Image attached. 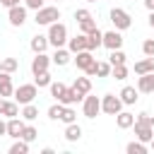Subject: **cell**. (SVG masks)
Segmentation results:
<instances>
[{
	"instance_id": "12",
	"label": "cell",
	"mask_w": 154,
	"mask_h": 154,
	"mask_svg": "<svg viewBox=\"0 0 154 154\" xmlns=\"http://www.w3.org/2000/svg\"><path fill=\"white\" fill-rule=\"evenodd\" d=\"M12 94H14V87H12V72L0 70V96L7 99V96H12Z\"/></svg>"
},
{
	"instance_id": "10",
	"label": "cell",
	"mask_w": 154,
	"mask_h": 154,
	"mask_svg": "<svg viewBox=\"0 0 154 154\" xmlns=\"http://www.w3.org/2000/svg\"><path fill=\"white\" fill-rule=\"evenodd\" d=\"M132 130H135V137L140 140V142H144V144H149V140L154 137V128H149V125H144V123H132Z\"/></svg>"
},
{
	"instance_id": "43",
	"label": "cell",
	"mask_w": 154,
	"mask_h": 154,
	"mask_svg": "<svg viewBox=\"0 0 154 154\" xmlns=\"http://www.w3.org/2000/svg\"><path fill=\"white\" fill-rule=\"evenodd\" d=\"M22 0H0V5L2 7H14V5H19Z\"/></svg>"
},
{
	"instance_id": "24",
	"label": "cell",
	"mask_w": 154,
	"mask_h": 154,
	"mask_svg": "<svg viewBox=\"0 0 154 154\" xmlns=\"http://www.w3.org/2000/svg\"><path fill=\"white\" fill-rule=\"evenodd\" d=\"M65 140H67V142L82 140V128H79L77 123H67V125H65Z\"/></svg>"
},
{
	"instance_id": "41",
	"label": "cell",
	"mask_w": 154,
	"mask_h": 154,
	"mask_svg": "<svg viewBox=\"0 0 154 154\" xmlns=\"http://www.w3.org/2000/svg\"><path fill=\"white\" fill-rule=\"evenodd\" d=\"M87 17H91V12H89L87 7H79V10H75V19H77V22H82V19H87Z\"/></svg>"
},
{
	"instance_id": "45",
	"label": "cell",
	"mask_w": 154,
	"mask_h": 154,
	"mask_svg": "<svg viewBox=\"0 0 154 154\" xmlns=\"http://www.w3.org/2000/svg\"><path fill=\"white\" fill-rule=\"evenodd\" d=\"M144 7H147L149 12H154V0H144Z\"/></svg>"
},
{
	"instance_id": "18",
	"label": "cell",
	"mask_w": 154,
	"mask_h": 154,
	"mask_svg": "<svg viewBox=\"0 0 154 154\" xmlns=\"http://www.w3.org/2000/svg\"><path fill=\"white\" fill-rule=\"evenodd\" d=\"M67 51L77 53V51H87V34H77L72 38H67Z\"/></svg>"
},
{
	"instance_id": "35",
	"label": "cell",
	"mask_w": 154,
	"mask_h": 154,
	"mask_svg": "<svg viewBox=\"0 0 154 154\" xmlns=\"http://www.w3.org/2000/svg\"><path fill=\"white\" fill-rule=\"evenodd\" d=\"M19 67V63L14 60V58H5V60H0V70H5V72H14Z\"/></svg>"
},
{
	"instance_id": "13",
	"label": "cell",
	"mask_w": 154,
	"mask_h": 154,
	"mask_svg": "<svg viewBox=\"0 0 154 154\" xmlns=\"http://www.w3.org/2000/svg\"><path fill=\"white\" fill-rule=\"evenodd\" d=\"M120 101H123V106H132V103H137V99H140V91H137V87H123L120 89Z\"/></svg>"
},
{
	"instance_id": "17",
	"label": "cell",
	"mask_w": 154,
	"mask_h": 154,
	"mask_svg": "<svg viewBox=\"0 0 154 154\" xmlns=\"http://www.w3.org/2000/svg\"><path fill=\"white\" fill-rule=\"evenodd\" d=\"M94 60H96V58H94L91 51H77V53H75V65H77L79 70H87Z\"/></svg>"
},
{
	"instance_id": "48",
	"label": "cell",
	"mask_w": 154,
	"mask_h": 154,
	"mask_svg": "<svg viewBox=\"0 0 154 154\" xmlns=\"http://www.w3.org/2000/svg\"><path fill=\"white\" fill-rule=\"evenodd\" d=\"M84 2H99V0H84Z\"/></svg>"
},
{
	"instance_id": "32",
	"label": "cell",
	"mask_w": 154,
	"mask_h": 154,
	"mask_svg": "<svg viewBox=\"0 0 154 154\" xmlns=\"http://www.w3.org/2000/svg\"><path fill=\"white\" fill-rule=\"evenodd\" d=\"M36 137H38V130H36L34 125H24V130H22V140L31 144V142H34Z\"/></svg>"
},
{
	"instance_id": "20",
	"label": "cell",
	"mask_w": 154,
	"mask_h": 154,
	"mask_svg": "<svg viewBox=\"0 0 154 154\" xmlns=\"http://www.w3.org/2000/svg\"><path fill=\"white\" fill-rule=\"evenodd\" d=\"M132 123H135V113H130V111H120V113H116V125H118L120 130L132 128Z\"/></svg>"
},
{
	"instance_id": "30",
	"label": "cell",
	"mask_w": 154,
	"mask_h": 154,
	"mask_svg": "<svg viewBox=\"0 0 154 154\" xmlns=\"http://www.w3.org/2000/svg\"><path fill=\"white\" fill-rule=\"evenodd\" d=\"M10 154H29V142H24L22 137H17V142L10 147Z\"/></svg>"
},
{
	"instance_id": "49",
	"label": "cell",
	"mask_w": 154,
	"mask_h": 154,
	"mask_svg": "<svg viewBox=\"0 0 154 154\" xmlns=\"http://www.w3.org/2000/svg\"><path fill=\"white\" fill-rule=\"evenodd\" d=\"M58 2H60V0H58Z\"/></svg>"
},
{
	"instance_id": "2",
	"label": "cell",
	"mask_w": 154,
	"mask_h": 154,
	"mask_svg": "<svg viewBox=\"0 0 154 154\" xmlns=\"http://www.w3.org/2000/svg\"><path fill=\"white\" fill-rule=\"evenodd\" d=\"M58 19H60V10H58L55 5H48V7L43 5L41 10H36V19H34V22H36L38 26H48V24H53V22H58Z\"/></svg>"
},
{
	"instance_id": "34",
	"label": "cell",
	"mask_w": 154,
	"mask_h": 154,
	"mask_svg": "<svg viewBox=\"0 0 154 154\" xmlns=\"http://www.w3.org/2000/svg\"><path fill=\"white\" fill-rule=\"evenodd\" d=\"M111 77L125 79V77H128V65H125V63H123V65H111Z\"/></svg>"
},
{
	"instance_id": "5",
	"label": "cell",
	"mask_w": 154,
	"mask_h": 154,
	"mask_svg": "<svg viewBox=\"0 0 154 154\" xmlns=\"http://www.w3.org/2000/svg\"><path fill=\"white\" fill-rule=\"evenodd\" d=\"M101 111H103L106 116H116V113H120V111H123V101H120V96H118V94H103V96H101Z\"/></svg>"
},
{
	"instance_id": "4",
	"label": "cell",
	"mask_w": 154,
	"mask_h": 154,
	"mask_svg": "<svg viewBox=\"0 0 154 154\" xmlns=\"http://www.w3.org/2000/svg\"><path fill=\"white\" fill-rule=\"evenodd\" d=\"M108 17H111V22H113V26H116L118 31H125V29H130V26H132V17H130L123 7H113Z\"/></svg>"
},
{
	"instance_id": "26",
	"label": "cell",
	"mask_w": 154,
	"mask_h": 154,
	"mask_svg": "<svg viewBox=\"0 0 154 154\" xmlns=\"http://www.w3.org/2000/svg\"><path fill=\"white\" fill-rule=\"evenodd\" d=\"M125 152L128 154H147V144L140 142V140H132V142L125 144Z\"/></svg>"
},
{
	"instance_id": "40",
	"label": "cell",
	"mask_w": 154,
	"mask_h": 154,
	"mask_svg": "<svg viewBox=\"0 0 154 154\" xmlns=\"http://www.w3.org/2000/svg\"><path fill=\"white\" fill-rule=\"evenodd\" d=\"M142 53H144V55H154V38H147V41L142 43Z\"/></svg>"
},
{
	"instance_id": "14",
	"label": "cell",
	"mask_w": 154,
	"mask_h": 154,
	"mask_svg": "<svg viewBox=\"0 0 154 154\" xmlns=\"http://www.w3.org/2000/svg\"><path fill=\"white\" fill-rule=\"evenodd\" d=\"M22 130H24V118H7V137H12V140H17V137H22Z\"/></svg>"
},
{
	"instance_id": "47",
	"label": "cell",
	"mask_w": 154,
	"mask_h": 154,
	"mask_svg": "<svg viewBox=\"0 0 154 154\" xmlns=\"http://www.w3.org/2000/svg\"><path fill=\"white\" fill-rule=\"evenodd\" d=\"M149 147H152V149H154V137H152V140H149Z\"/></svg>"
},
{
	"instance_id": "9",
	"label": "cell",
	"mask_w": 154,
	"mask_h": 154,
	"mask_svg": "<svg viewBox=\"0 0 154 154\" xmlns=\"http://www.w3.org/2000/svg\"><path fill=\"white\" fill-rule=\"evenodd\" d=\"M82 99H84V94H79L75 87H65V91L60 94V99H58V101H60L63 106H72V103H79Z\"/></svg>"
},
{
	"instance_id": "37",
	"label": "cell",
	"mask_w": 154,
	"mask_h": 154,
	"mask_svg": "<svg viewBox=\"0 0 154 154\" xmlns=\"http://www.w3.org/2000/svg\"><path fill=\"white\" fill-rule=\"evenodd\" d=\"M96 77H111V63H99L96 60Z\"/></svg>"
},
{
	"instance_id": "44",
	"label": "cell",
	"mask_w": 154,
	"mask_h": 154,
	"mask_svg": "<svg viewBox=\"0 0 154 154\" xmlns=\"http://www.w3.org/2000/svg\"><path fill=\"white\" fill-rule=\"evenodd\" d=\"M2 135H7V123L0 118V137H2Z\"/></svg>"
},
{
	"instance_id": "3",
	"label": "cell",
	"mask_w": 154,
	"mask_h": 154,
	"mask_svg": "<svg viewBox=\"0 0 154 154\" xmlns=\"http://www.w3.org/2000/svg\"><path fill=\"white\" fill-rule=\"evenodd\" d=\"M14 101L19 103V106H24V103H31L36 96H38V87L36 84H19L17 89H14Z\"/></svg>"
},
{
	"instance_id": "36",
	"label": "cell",
	"mask_w": 154,
	"mask_h": 154,
	"mask_svg": "<svg viewBox=\"0 0 154 154\" xmlns=\"http://www.w3.org/2000/svg\"><path fill=\"white\" fill-rule=\"evenodd\" d=\"M48 89H51V96L58 101V99H60V94L65 91V84H63V82H51V84H48Z\"/></svg>"
},
{
	"instance_id": "7",
	"label": "cell",
	"mask_w": 154,
	"mask_h": 154,
	"mask_svg": "<svg viewBox=\"0 0 154 154\" xmlns=\"http://www.w3.org/2000/svg\"><path fill=\"white\" fill-rule=\"evenodd\" d=\"M7 19L12 26H22L26 22V5H14V7H7Z\"/></svg>"
},
{
	"instance_id": "25",
	"label": "cell",
	"mask_w": 154,
	"mask_h": 154,
	"mask_svg": "<svg viewBox=\"0 0 154 154\" xmlns=\"http://www.w3.org/2000/svg\"><path fill=\"white\" fill-rule=\"evenodd\" d=\"M19 116H22L24 120H29V123H31V120H36V118H38V108L34 106V101H31V103H24V108H22V113H19Z\"/></svg>"
},
{
	"instance_id": "38",
	"label": "cell",
	"mask_w": 154,
	"mask_h": 154,
	"mask_svg": "<svg viewBox=\"0 0 154 154\" xmlns=\"http://www.w3.org/2000/svg\"><path fill=\"white\" fill-rule=\"evenodd\" d=\"M60 113H63V103H60V101L48 108V118H51V120H60Z\"/></svg>"
},
{
	"instance_id": "16",
	"label": "cell",
	"mask_w": 154,
	"mask_h": 154,
	"mask_svg": "<svg viewBox=\"0 0 154 154\" xmlns=\"http://www.w3.org/2000/svg\"><path fill=\"white\" fill-rule=\"evenodd\" d=\"M0 116H5V118L19 116V103H17V101H7V99L0 96Z\"/></svg>"
},
{
	"instance_id": "33",
	"label": "cell",
	"mask_w": 154,
	"mask_h": 154,
	"mask_svg": "<svg viewBox=\"0 0 154 154\" xmlns=\"http://www.w3.org/2000/svg\"><path fill=\"white\" fill-rule=\"evenodd\" d=\"M77 24H79V31H82V34H89V31L96 29V19H94V17H87V19H82V22H77Z\"/></svg>"
},
{
	"instance_id": "1",
	"label": "cell",
	"mask_w": 154,
	"mask_h": 154,
	"mask_svg": "<svg viewBox=\"0 0 154 154\" xmlns=\"http://www.w3.org/2000/svg\"><path fill=\"white\" fill-rule=\"evenodd\" d=\"M67 43V26L63 22H53L48 24V46L53 48H63Z\"/></svg>"
},
{
	"instance_id": "27",
	"label": "cell",
	"mask_w": 154,
	"mask_h": 154,
	"mask_svg": "<svg viewBox=\"0 0 154 154\" xmlns=\"http://www.w3.org/2000/svg\"><path fill=\"white\" fill-rule=\"evenodd\" d=\"M72 87H75L79 94H89V91H91V79H89V77H77Z\"/></svg>"
},
{
	"instance_id": "29",
	"label": "cell",
	"mask_w": 154,
	"mask_h": 154,
	"mask_svg": "<svg viewBox=\"0 0 154 154\" xmlns=\"http://www.w3.org/2000/svg\"><path fill=\"white\" fill-rule=\"evenodd\" d=\"M60 120L67 125V123H77V113L72 106H63V113H60Z\"/></svg>"
},
{
	"instance_id": "22",
	"label": "cell",
	"mask_w": 154,
	"mask_h": 154,
	"mask_svg": "<svg viewBox=\"0 0 154 154\" xmlns=\"http://www.w3.org/2000/svg\"><path fill=\"white\" fill-rule=\"evenodd\" d=\"M147 72H154V55H147L144 60L135 63V75H147Z\"/></svg>"
},
{
	"instance_id": "31",
	"label": "cell",
	"mask_w": 154,
	"mask_h": 154,
	"mask_svg": "<svg viewBox=\"0 0 154 154\" xmlns=\"http://www.w3.org/2000/svg\"><path fill=\"white\" fill-rule=\"evenodd\" d=\"M125 60H128V55H125V53H123L120 48L111 51V55H108V63H111V65H123Z\"/></svg>"
},
{
	"instance_id": "42",
	"label": "cell",
	"mask_w": 154,
	"mask_h": 154,
	"mask_svg": "<svg viewBox=\"0 0 154 154\" xmlns=\"http://www.w3.org/2000/svg\"><path fill=\"white\" fill-rule=\"evenodd\" d=\"M26 10H41L43 7V0H24Z\"/></svg>"
},
{
	"instance_id": "23",
	"label": "cell",
	"mask_w": 154,
	"mask_h": 154,
	"mask_svg": "<svg viewBox=\"0 0 154 154\" xmlns=\"http://www.w3.org/2000/svg\"><path fill=\"white\" fill-rule=\"evenodd\" d=\"M31 51L34 53H46V48H48V36H41V34H36V36H31Z\"/></svg>"
},
{
	"instance_id": "28",
	"label": "cell",
	"mask_w": 154,
	"mask_h": 154,
	"mask_svg": "<svg viewBox=\"0 0 154 154\" xmlns=\"http://www.w3.org/2000/svg\"><path fill=\"white\" fill-rule=\"evenodd\" d=\"M51 82H53V79H51L48 70H43V72H36V75H34V84H36L38 89H41V87H48Z\"/></svg>"
},
{
	"instance_id": "21",
	"label": "cell",
	"mask_w": 154,
	"mask_h": 154,
	"mask_svg": "<svg viewBox=\"0 0 154 154\" xmlns=\"http://www.w3.org/2000/svg\"><path fill=\"white\" fill-rule=\"evenodd\" d=\"M101 41H103V31H99V29H94V31H89L87 34V51H96L99 46H101Z\"/></svg>"
},
{
	"instance_id": "11",
	"label": "cell",
	"mask_w": 154,
	"mask_h": 154,
	"mask_svg": "<svg viewBox=\"0 0 154 154\" xmlns=\"http://www.w3.org/2000/svg\"><path fill=\"white\" fill-rule=\"evenodd\" d=\"M137 91L140 94H154V72L137 75Z\"/></svg>"
},
{
	"instance_id": "15",
	"label": "cell",
	"mask_w": 154,
	"mask_h": 154,
	"mask_svg": "<svg viewBox=\"0 0 154 154\" xmlns=\"http://www.w3.org/2000/svg\"><path fill=\"white\" fill-rule=\"evenodd\" d=\"M48 65H51V58H48L46 53H34V58H31V72H34V75L48 70Z\"/></svg>"
},
{
	"instance_id": "46",
	"label": "cell",
	"mask_w": 154,
	"mask_h": 154,
	"mask_svg": "<svg viewBox=\"0 0 154 154\" xmlns=\"http://www.w3.org/2000/svg\"><path fill=\"white\" fill-rule=\"evenodd\" d=\"M149 26L154 29V12H149Z\"/></svg>"
},
{
	"instance_id": "39",
	"label": "cell",
	"mask_w": 154,
	"mask_h": 154,
	"mask_svg": "<svg viewBox=\"0 0 154 154\" xmlns=\"http://www.w3.org/2000/svg\"><path fill=\"white\" fill-rule=\"evenodd\" d=\"M135 120H137V123H144V125H149V128H154V116H152V113H147V111H142Z\"/></svg>"
},
{
	"instance_id": "6",
	"label": "cell",
	"mask_w": 154,
	"mask_h": 154,
	"mask_svg": "<svg viewBox=\"0 0 154 154\" xmlns=\"http://www.w3.org/2000/svg\"><path fill=\"white\" fill-rule=\"evenodd\" d=\"M82 113L87 118H96L101 113V99L91 96V94H84V99H82Z\"/></svg>"
},
{
	"instance_id": "8",
	"label": "cell",
	"mask_w": 154,
	"mask_h": 154,
	"mask_svg": "<svg viewBox=\"0 0 154 154\" xmlns=\"http://www.w3.org/2000/svg\"><path fill=\"white\" fill-rule=\"evenodd\" d=\"M101 46H106L108 51L120 48V46H123V36H120V31H118V29H113V31H103V41H101Z\"/></svg>"
},
{
	"instance_id": "19",
	"label": "cell",
	"mask_w": 154,
	"mask_h": 154,
	"mask_svg": "<svg viewBox=\"0 0 154 154\" xmlns=\"http://www.w3.org/2000/svg\"><path fill=\"white\" fill-rule=\"evenodd\" d=\"M70 60H72V53H70L67 48H55V53L51 55V63H55V65H60V67H65Z\"/></svg>"
}]
</instances>
